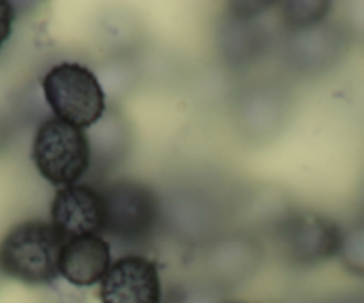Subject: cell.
<instances>
[{
	"label": "cell",
	"mask_w": 364,
	"mask_h": 303,
	"mask_svg": "<svg viewBox=\"0 0 364 303\" xmlns=\"http://www.w3.org/2000/svg\"><path fill=\"white\" fill-rule=\"evenodd\" d=\"M66 239L52 223L27 219L16 223L0 241V271L6 278L33 285H54Z\"/></svg>",
	"instance_id": "6da1fadb"
},
{
	"label": "cell",
	"mask_w": 364,
	"mask_h": 303,
	"mask_svg": "<svg viewBox=\"0 0 364 303\" xmlns=\"http://www.w3.org/2000/svg\"><path fill=\"white\" fill-rule=\"evenodd\" d=\"M45 100L55 118L79 128H91L106 114V95L99 79L80 62H59L45 73Z\"/></svg>",
	"instance_id": "7a4b0ae2"
},
{
	"label": "cell",
	"mask_w": 364,
	"mask_h": 303,
	"mask_svg": "<svg viewBox=\"0 0 364 303\" xmlns=\"http://www.w3.org/2000/svg\"><path fill=\"white\" fill-rule=\"evenodd\" d=\"M31 158L47 182L59 187L73 186L91 165L87 132L55 116L47 118L34 136Z\"/></svg>",
	"instance_id": "3957f363"
},
{
	"label": "cell",
	"mask_w": 364,
	"mask_h": 303,
	"mask_svg": "<svg viewBox=\"0 0 364 303\" xmlns=\"http://www.w3.org/2000/svg\"><path fill=\"white\" fill-rule=\"evenodd\" d=\"M106 207L104 236L120 245L149 241L159 223V202L152 187L139 180L118 179L100 189Z\"/></svg>",
	"instance_id": "277c9868"
},
{
	"label": "cell",
	"mask_w": 364,
	"mask_h": 303,
	"mask_svg": "<svg viewBox=\"0 0 364 303\" xmlns=\"http://www.w3.org/2000/svg\"><path fill=\"white\" fill-rule=\"evenodd\" d=\"M275 243L286 263L296 268H313L338 255L343 231L327 216L314 211H295L279 223Z\"/></svg>",
	"instance_id": "5b68a950"
},
{
	"label": "cell",
	"mask_w": 364,
	"mask_h": 303,
	"mask_svg": "<svg viewBox=\"0 0 364 303\" xmlns=\"http://www.w3.org/2000/svg\"><path fill=\"white\" fill-rule=\"evenodd\" d=\"M159 270L149 257L131 253L111 264L100 282V303H163Z\"/></svg>",
	"instance_id": "8992f818"
},
{
	"label": "cell",
	"mask_w": 364,
	"mask_h": 303,
	"mask_svg": "<svg viewBox=\"0 0 364 303\" xmlns=\"http://www.w3.org/2000/svg\"><path fill=\"white\" fill-rule=\"evenodd\" d=\"M52 226L65 239L102 236L106 207L99 189L87 184L59 187L52 200Z\"/></svg>",
	"instance_id": "52a82bcc"
},
{
	"label": "cell",
	"mask_w": 364,
	"mask_h": 303,
	"mask_svg": "<svg viewBox=\"0 0 364 303\" xmlns=\"http://www.w3.org/2000/svg\"><path fill=\"white\" fill-rule=\"evenodd\" d=\"M113 264L111 245L102 236L66 239L59 257V277L73 287L100 284Z\"/></svg>",
	"instance_id": "ba28073f"
},
{
	"label": "cell",
	"mask_w": 364,
	"mask_h": 303,
	"mask_svg": "<svg viewBox=\"0 0 364 303\" xmlns=\"http://www.w3.org/2000/svg\"><path fill=\"white\" fill-rule=\"evenodd\" d=\"M339 259L343 266L353 275L364 277V221L353 226L350 232H343L341 250H339Z\"/></svg>",
	"instance_id": "9c48e42d"
},
{
	"label": "cell",
	"mask_w": 364,
	"mask_h": 303,
	"mask_svg": "<svg viewBox=\"0 0 364 303\" xmlns=\"http://www.w3.org/2000/svg\"><path fill=\"white\" fill-rule=\"evenodd\" d=\"M288 6L293 9H286L284 16L295 27L314 26L327 15L331 8L328 2H296V4L293 2Z\"/></svg>",
	"instance_id": "30bf717a"
},
{
	"label": "cell",
	"mask_w": 364,
	"mask_h": 303,
	"mask_svg": "<svg viewBox=\"0 0 364 303\" xmlns=\"http://www.w3.org/2000/svg\"><path fill=\"white\" fill-rule=\"evenodd\" d=\"M13 22H15V9L8 0H0V48L11 38Z\"/></svg>",
	"instance_id": "8fae6325"
},
{
	"label": "cell",
	"mask_w": 364,
	"mask_h": 303,
	"mask_svg": "<svg viewBox=\"0 0 364 303\" xmlns=\"http://www.w3.org/2000/svg\"><path fill=\"white\" fill-rule=\"evenodd\" d=\"M320 303H364V291H343L327 296Z\"/></svg>",
	"instance_id": "7c38bea8"
},
{
	"label": "cell",
	"mask_w": 364,
	"mask_h": 303,
	"mask_svg": "<svg viewBox=\"0 0 364 303\" xmlns=\"http://www.w3.org/2000/svg\"><path fill=\"white\" fill-rule=\"evenodd\" d=\"M163 303H178V291L177 287H170L164 291Z\"/></svg>",
	"instance_id": "4fadbf2b"
},
{
	"label": "cell",
	"mask_w": 364,
	"mask_h": 303,
	"mask_svg": "<svg viewBox=\"0 0 364 303\" xmlns=\"http://www.w3.org/2000/svg\"><path fill=\"white\" fill-rule=\"evenodd\" d=\"M4 273H2V271H0V287H2V284H4Z\"/></svg>",
	"instance_id": "5bb4252c"
},
{
	"label": "cell",
	"mask_w": 364,
	"mask_h": 303,
	"mask_svg": "<svg viewBox=\"0 0 364 303\" xmlns=\"http://www.w3.org/2000/svg\"><path fill=\"white\" fill-rule=\"evenodd\" d=\"M222 303H248V302H236V299H229V302H222Z\"/></svg>",
	"instance_id": "9a60e30c"
}]
</instances>
